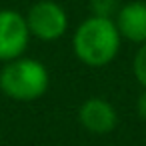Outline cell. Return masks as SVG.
<instances>
[{
	"instance_id": "obj_2",
	"label": "cell",
	"mask_w": 146,
	"mask_h": 146,
	"mask_svg": "<svg viewBox=\"0 0 146 146\" xmlns=\"http://www.w3.org/2000/svg\"><path fill=\"white\" fill-rule=\"evenodd\" d=\"M50 86L48 68L28 56H20L16 60L4 62L0 70V90L12 100L32 102L46 94Z\"/></svg>"
},
{
	"instance_id": "obj_7",
	"label": "cell",
	"mask_w": 146,
	"mask_h": 146,
	"mask_svg": "<svg viewBox=\"0 0 146 146\" xmlns=\"http://www.w3.org/2000/svg\"><path fill=\"white\" fill-rule=\"evenodd\" d=\"M120 0H88V8L92 16L102 18H114L120 10Z\"/></svg>"
},
{
	"instance_id": "obj_8",
	"label": "cell",
	"mask_w": 146,
	"mask_h": 146,
	"mask_svg": "<svg viewBox=\"0 0 146 146\" xmlns=\"http://www.w3.org/2000/svg\"><path fill=\"white\" fill-rule=\"evenodd\" d=\"M132 72H134V78L138 80V84L142 88H146V44L138 46L134 60H132Z\"/></svg>"
},
{
	"instance_id": "obj_5",
	"label": "cell",
	"mask_w": 146,
	"mask_h": 146,
	"mask_svg": "<svg viewBox=\"0 0 146 146\" xmlns=\"http://www.w3.org/2000/svg\"><path fill=\"white\" fill-rule=\"evenodd\" d=\"M78 122L90 134H110L118 124L116 108L100 96H92L84 100L78 108Z\"/></svg>"
},
{
	"instance_id": "obj_9",
	"label": "cell",
	"mask_w": 146,
	"mask_h": 146,
	"mask_svg": "<svg viewBox=\"0 0 146 146\" xmlns=\"http://www.w3.org/2000/svg\"><path fill=\"white\" fill-rule=\"evenodd\" d=\"M136 112H138V116L146 122V88L142 90V94H140L138 100H136Z\"/></svg>"
},
{
	"instance_id": "obj_6",
	"label": "cell",
	"mask_w": 146,
	"mask_h": 146,
	"mask_svg": "<svg viewBox=\"0 0 146 146\" xmlns=\"http://www.w3.org/2000/svg\"><path fill=\"white\" fill-rule=\"evenodd\" d=\"M122 40L134 44H146V2L144 0H128L120 6L114 16Z\"/></svg>"
},
{
	"instance_id": "obj_3",
	"label": "cell",
	"mask_w": 146,
	"mask_h": 146,
	"mask_svg": "<svg viewBox=\"0 0 146 146\" xmlns=\"http://www.w3.org/2000/svg\"><path fill=\"white\" fill-rule=\"evenodd\" d=\"M28 30L42 42H54L68 30V14L56 0H36L26 14Z\"/></svg>"
},
{
	"instance_id": "obj_4",
	"label": "cell",
	"mask_w": 146,
	"mask_h": 146,
	"mask_svg": "<svg viewBox=\"0 0 146 146\" xmlns=\"http://www.w3.org/2000/svg\"><path fill=\"white\" fill-rule=\"evenodd\" d=\"M30 30L26 22V14H20L12 8L0 10V62H10L28 50Z\"/></svg>"
},
{
	"instance_id": "obj_1",
	"label": "cell",
	"mask_w": 146,
	"mask_h": 146,
	"mask_svg": "<svg viewBox=\"0 0 146 146\" xmlns=\"http://www.w3.org/2000/svg\"><path fill=\"white\" fill-rule=\"evenodd\" d=\"M120 44L122 36L114 18H102L92 14L78 24L72 36V50L76 58L90 68L108 66L118 56Z\"/></svg>"
}]
</instances>
